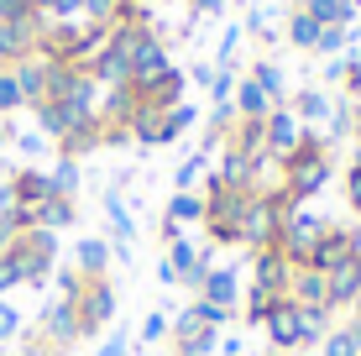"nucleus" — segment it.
I'll return each mask as SVG.
<instances>
[{
  "label": "nucleus",
  "mask_w": 361,
  "mask_h": 356,
  "mask_svg": "<svg viewBox=\"0 0 361 356\" xmlns=\"http://www.w3.org/2000/svg\"><path fill=\"white\" fill-rule=\"evenodd\" d=\"M6 178H11V173H6V163H0V189H6Z\"/></svg>",
  "instance_id": "55"
},
{
  "label": "nucleus",
  "mask_w": 361,
  "mask_h": 356,
  "mask_svg": "<svg viewBox=\"0 0 361 356\" xmlns=\"http://www.w3.org/2000/svg\"><path fill=\"white\" fill-rule=\"evenodd\" d=\"M11 142V126H6V116H0V147H6Z\"/></svg>",
  "instance_id": "52"
},
{
  "label": "nucleus",
  "mask_w": 361,
  "mask_h": 356,
  "mask_svg": "<svg viewBox=\"0 0 361 356\" xmlns=\"http://www.w3.org/2000/svg\"><path fill=\"white\" fill-rule=\"evenodd\" d=\"M262 330H267V346L278 351V356L304 351V325H298V304H288V299H283V309L272 314V320H267Z\"/></svg>",
  "instance_id": "12"
},
{
  "label": "nucleus",
  "mask_w": 361,
  "mask_h": 356,
  "mask_svg": "<svg viewBox=\"0 0 361 356\" xmlns=\"http://www.w3.org/2000/svg\"><path fill=\"white\" fill-rule=\"evenodd\" d=\"M168 330H173V320H168L163 309H152L142 320V340H147V346H157V340H168Z\"/></svg>",
  "instance_id": "41"
},
{
  "label": "nucleus",
  "mask_w": 361,
  "mask_h": 356,
  "mask_svg": "<svg viewBox=\"0 0 361 356\" xmlns=\"http://www.w3.org/2000/svg\"><path fill=\"white\" fill-rule=\"evenodd\" d=\"M231 105H235V116H241V121H267V116H272V100L262 94V84H257V79H241V84H235Z\"/></svg>",
  "instance_id": "20"
},
{
  "label": "nucleus",
  "mask_w": 361,
  "mask_h": 356,
  "mask_svg": "<svg viewBox=\"0 0 361 356\" xmlns=\"http://www.w3.org/2000/svg\"><path fill=\"white\" fill-rule=\"evenodd\" d=\"M121 6H126V0H84V21H99V27H110V21L121 16Z\"/></svg>",
  "instance_id": "39"
},
{
  "label": "nucleus",
  "mask_w": 361,
  "mask_h": 356,
  "mask_svg": "<svg viewBox=\"0 0 361 356\" xmlns=\"http://www.w3.org/2000/svg\"><path fill=\"white\" fill-rule=\"evenodd\" d=\"M105 215H110V226H116V247H131V236H136V220H131L126 200H121L116 189L105 194Z\"/></svg>",
  "instance_id": "29"
},
{
  "label": "nucleus",
  "mask_w": 361,
  "mask_h": 356,
  "mask_svg": "<svg viewBox=\"0 0 361 356\" xmlns=\"http://www.w3.org/2000/svg\"><path fill=\"white\" fill-rule=\"evenodd\" d=\"M351 320H361V293H356V299H351Z\"/></svg>",
  "instance_id": "53"
},
{
  "label": "nucleus",
  "mask_w": 361,
  "mask_h": 356,
  "mask_svg": "<svg viewBox=\"0 0 361 356\" xmlns=\"http://www.w3.org/2000/svg\"><path fill=\"white\" fill-rule=\"evenodd\" d=\"M136 356H147V351H136Z\"/></svg>",
  "instance_id": "56"
},
{
  "label": "nucleus",
  "mask_w": 361,
  "mask_h": 356,
  "mask_svg": "<svg viewBox=\"0 0 361 356\" xmlns=\"http://www.w3.org/2000/svg\"><path fill=\"white\" fill-rule=\"evenodd\" d=\"M288 110H293L298 121H330V100H325L319 90H298Z\"/></svg>",
  "instance_id": "34"
},
{
  "label": "nucleus",
  "mask_w": 361,
  "mask_h": 356,
  "mask_svg": "<svg viewBox=\"0 0 361 356\" xmlns=\"http://www.w3.org/2000/svg\"><path fill=\"white\" fill-rule=\"evenodd\" d=\"M262 131H267V157H272V163L293 157L298 147H304V137H309V131H304V121H298L288 105H272V116L262 121Z\"/></svg>",
  "instance_id": "8"
},
{
  "label": "nucleus",
  "mask_w": 361,
  "mask_h": 356,
  "mask_svg": "<svg viewBox=\"0 0 361 356\" xmlns=\"http://www.w3.org/2000/svg\"><path fill=\"white\" fill-rule=\"evenodd\" d=\"M47 183H53L58 200H73V194H79V163H73V157H58L53 173H47Z\"/></svg>",
  "instance_id": "31"
},
{
  "label": "nucleus",
  "mask_w": 361,
  "mask_h": 356,
  "mask_svg": "<svg viewBox=\"0 0 361 356\" xmlns=\"http://www.w3.org/2000/svg\"><path fill=\"white\" fill-rule=\"evenodd\" d=\"M16 336H21V314L11 299H0V340H16Z\"/></svg>",
  "instance_id": "44"
},
{
  "label": "nucleus",
  "mask_w": 361,
  "mask_h": 356,
  "mask_svg": "<svg viewBox=\"0 0 361 356\" xmlns=\"http://www.w3.org/2000/svg\"><path fill=\"white\" fill-rule=\"evenodd\" d=\"M183 309H189L204 330H226V325H231V314H235V309H226V304H209V299H189Z\"/></svg>",
  "instance_id": "32"
},
{
  "label": "nucleus",
  "mask_w": 361,
  "mask_h": 356,
  "mask_svg": "<svg viewBox=\"0 0 361 356\" xmlns=\"http://www.w3.org/2000/svg\"><path fill=\"white\" fill-rule=\"evenodd\" d=\"M11 288H27V278H21V262H16V252H6V257H0V299H6Z\"/></svg>",
  "instance_id": "40"
},
{
  "label": "nucleus",
  "mask_w": 361,
  "mask_h": 356,
  "mask_svg": "<svg viewBox=\"0 0 361 356\" xmlns=\"http://www.w3.org/2000/svg\"><path fill=\"white\" fill-rule=\"evenodd\" d=\"M110 241H99V236H79L73 241V257H68V267L79 278H110Z\"/></svg>",
  "instance_id": "14"
},
{
  "label": "nucleus",
  "mask_w": 361,
  "mask_h": 356,
  "mask_svg": "<svg viewBox=\"0 0 361 356\" xmlns=\"http://www.w3.org/2000/svg\"><path fill=\"white\" fill-rule=\"evenodd\" d=\"M157 231H163V236H157V241H163V247H168V241H178V236H183V231L173 226V220H163V226H157Z\"/></svg>",
  "instance_id": "51"
},
{
  "label": "nucleus",
  "mask_w": 361,
  "mask_h": 356,
  "mask_svg": "<svg viewBox=\"0 0 361 356\" xmlns=\"http://www.w3.org/2000/svg\"><path fill=\"white\" fill-rule=\"evenodd\" d=\"M194 299H209V304H226V309H235V299H241V273H235V267H209V273L199 278Z\"/></svg>",
  "instance_id": "16"
},
{
  "label": "nucleus",
  "mask_w": 361,
  "mask_h": 356,
  "mask_svg": "<svg viewBox=\"0 0 361 356\" xmlns=\"http://www.w3.org/2000/svg\"><path fill=\"white\" fill-rule=\"evenodd\" d=\"M173 346H178V356H215L220 351V330H199V336L173 340Z\"/></svg>",
  "instance_id": "36"
},
{
  "label": "nucleus",
  "mask_w": 361,
  "mask_h": 356,
  "mask_svg": "<svg viewBox=\"0 0 361 356\" xmlns=\"http://www.w3.org/2000/svg\"><path fill=\"white\" fill-rule=\"evenodd\" d=\"M79 320H73V299H53L42 314H37V330L27 336V351L32 356H63L79 346Z\"/></svg>",
  "instance_id": "4"
},
{
  "label": "nucleus",
  "mask_w": 361,
  "mask_h": 356,
  "mask_svg": "<svg viewBox=\"0 0 361 356\" xmlns=\"http://www.w3.org/2000/svg\"><path fill=\"white\" fill-rule=\"evenodd\" d=\"M288 210H293V204L283 200L278 189H252V204H246V215H241V247H246V252H267V247H278Z\"/></svg>",
  "instance_id": "3"
},
{
  "label": "nucleus",
  "mask_w": 361,
  "mask_h": 356,
  "mask_svg": "<svg viewBox=\"0 0 361 356\" xmlns=\"http://www.w3.org/2000/svg\"><path fill=\"white\" fill-rule=\"evenodd\" d=\"M209 178L226 183V189H257V168L246 163L241 152H231V147H226V157H220V168H215Z\"/></svg>",
  "instance_id": "22"
},
{
  "label": "nucleus",
  "mask_w": 361,
  "mask_h": 356,
  "mask_svg": "<svg viewBox=\"0 0 361 356\" xmlns=\"http://www.w3.org/2000/svg\"><path fill=\"white\" fill-rule=\"evenodd\" d=\"M319 32H325V27H319L309 11H293V21H288V42H293V47H309V53H314V47H319Z\"/></svg>",
  "instance_id": "33"
},
{
  "label": "nucleus",
  "mask_w": 361,
  "mask_h": 356,
  "mask_svg": "<svg viewBox=\"0 0 361 356\" xmlns=\"http://www.w3.org/2000/svg\"><path fill=\"white\" fill-rule=\"evenodd\" d=\"M351 168H361V142L351 147Z\"/></svg>",
  "instance_id": "54"
},
{
  "label": "nucleus",
  "mask_w": 361,
  "mask_h": 356,
  "mask_svg": "<svg viewBox=\"0 0 361 356\" xmlns=\"http://www.w3.org/2000/svg\"><path fill=\"white\" fill-rule=\"evenodd\" d=\"M345 90L361 94V58H351V68H345Z\"/></svg>",
  "instance_id": "48"
},
{
  "label": "nucleus",
  "mask_w": 361,
  "mask_h": 356,
  "mask_svg": "<svg viewBox=\"0 0 361 356\" xmlns=\"http://www.w3.org/2000/svg\"><path fill=\"white\" fill-rule=\"evenodd\" d=\"M215 356H220V351H215Z\"/></svg>",
  "instance_id": "57"
},
{
  "label": "nucleus",
  "mask_w": 361,
  "mask_h": 356,
  "mask_svg": "<svg viewBox=\"0 0 361 356\" xmlns=\"http://www.w3.org/2000/svg\"><path fill=\"white\" fill-rule=\"evenodd\" d=\"M199 16H215V11H226V0H194Z\"/></svg>",
  "instance_id": "50"
},
{
  "label": "nucleus",
  "mask_w": 361,
  "mask_h": 356,
  "mask_svg": "<svg viewBox=\"0 0 361 356\" xmlns=\"http://www.w3.org/2000/svg\"><path fill=\"white\" fill-rule=\"evenodd\" d=\"M37 27H42V16L0 21V68H16L21 58H32V53H37Z\"/></svg>",
  "instance_id": "10"
},
{
  "label": "nucleus",
  "mask_w": 361,
  "mask_h": 356,
  "mask_svg": "<svg viewBox=\"0 0 361 356\" xmlns=\"http://www.w3.org/2000/svg\"><path fill=\"white\" fill-rule=\"evenodd\" d=\"M319 356H361V320H345V325H335L325 340L314 346Z\"/></svg>",
  "instance_id": "24"
},
{
  "label": "nucleus",
  "mask_w": 361,
  "mask_h": 356,
  "mask_svg": "<svg viewBox=\"0 0 361 356\" xmlns=\"http://www.w3.org/2000/svg\"><path fill=\"white\" fill-rule=\"evenodd\" d=\"M47 68H53V63H47L42 53L21 58V63L11 68V73H16V84H21V100H27V105H42V100H47Z\"/></svg>",
  "instance_id": "18"
},
{
  "label": "nucleus",
  "mask_w": 361,
  "mask_h": 356,
  "mask_svg": "<svg viewBox=\"0 0 361 356\" xmlns=\"http://www.w3.org/2000/svg\"><path fill=\"white\" fill-rule=\"evenodd\" d=\"M157 283H163V288H173V283H178V273H173V267H168V257H163V262H157Z\"/></svg>",
  "instance_id": "49"
},
{
  "label": "nucleus",
  "mask_w": 361,
  "mask_h": 356,
  "mask_svg": "<svg viewBox=\"0 0 361 356\" xmlns=\"http://www.w3.org/2000/svg\"><path fill=\"white\" fill-rule=\"evenodd\" d=\"M288 304H330V299H325V273H314V267H293V278H288Z\"/></svg>",
  "instance_id": "21"
},
{
  "label": "nucleus",
  "mask_w": 361,
  "mask_h": 356,
  "mask_svg": "<svg viewBox=\"0 0 361 356\" xmlns=\"http://www.w3.org/2000/svg\"><path fill=\"white\" fill-rule=\"evenodd\" d=\"M351 37H356V27H325V32H319V47H314V53H341Z\"/></svg>",
  "instance_id": "42"
},
{
  "label": "nucleus",
  "mask_w": 361,
  "mask_h": 356,
  "mask_svg": "<svg viewBox=\"0 0 361 356\" xmlns=\"http://www.w3.org/2000/svg\"><path fill=\"white\" fill-rule=\"evenodd\" d=\"M330 220L319 210H309V204H298V210H288V220H283V236H278V252L288 257V267H309V257H314L319 247V231H325Z\"/></svg>",
  "instance_id": "6"
},
{
  "label": "nucleus",
  "mask_w": 361,
  "mask_h": 356,
  "mask_svg": "<svg viewBox=\"0 0 361 356\" xmlns=\"http://www.w3.org/2000/svg\"><path fill=\"white\" fill-rule=\"evenodd\" d=\"M99 356H131V336H126V330H116V336L99 346Z\"/></svg>",
  "instance_id": "46"
},
{
  "label": "nucleus",
  "mask_w": 361,
  "mask_h": 356,
  "mask_svg": "<svg viewBox=\"0 0 361 356\" xmlns=\"http://www.w3.org/2000/svg\"><path fill=\"white\" fill-rule=\"evenodd\" d=\"M189 126H194V105H173V110H163V131H157V147L178 142Z\"/></svg>",
  "instance_id": "30"
},
{
  "label": "nucleus",
  "mask_w": 361,
  "mask_h": 356,
  "mask_svg": "<svg viewBox=\"0 0 361 356\" xmlns=\"http://www.w3.org/2000/svg\"><path fill=\"white\" fill-rule=\"evenodd\" d=\"M283 183H278V194L293 204H309L314 194H325V183H330V173H335V157H330V147H325V137H304V147H298L293 157H283Z\"/></svg>",
  "instance_id": "1"
},
{
  "label": "nucleus",
  "mask_w": 361,
  "mask_h": 356,
  "mask_svg": "<svg viewBox=\"0 0 361 356\" xmlns=\"http://www.w3.org/2000/svg\"><path fill=\"white\" fill-rule=\"evenodd\" d=\"M53 283H58V299H79V293H84V278L73 273V267H58Z\"/></svg>",
  "instance_id": "43"
},
{
  "label": "nucleus",
  "mask_w": 361,
  "mask_h": 356,
  "mask_svg": "<svg viewBox=\"0 0 361 356\" xmlns=\"http://www.w3.org/2000/svg\"><path fill=\"white\" fill-rule=\"evenodd\" d=\"M252 79L262 84V94H267L272 105H283V94H288V84H283V68H278V63H257V68H252Z\"/></svg>",
  "instance_id": "35"
},
{
  "label": "nucleus",
  "mask_w": 361,
  "mask_h": 356,
  "mask_svg": "<svg viewBox=\"0 0 361 356\" xmlns=\"http://www.w3.org/2000/svg\"><path fill=\"white\" fill-rule=\"evenodd\" d=\"M11 252H16L21 262V278H27V288H42L47 278L58 273V231H21L16 241H11Z\"/></svg>",
  "instance_id": "5"
},
{
  "label": "nucleus",
  "mask_w": 361,
  "mask_h": 356,
  "mask_svg": "<svg viewBox=\"0 0 361 356\" xmlns=\"http://www.w3.org/2000/svg\"><path fill=\"white\" fill-rule=\"evenodd\" d=\"M288 278H293V267L278 247L252 252V288H267V293H283V299H288Z\"/></svg>",
  "instance_id": "11"
},
{
  "label": "nucleus",
  "mask_w": 361,
  "mask_h": 356,
  "mask_svg": "<svg viewBox=\"0 0 361 356\" xmlns=\"http://www.w3.org/2000/svg\"><path fill=\"white\" fill-rule=\"evenodd\" d=\"M199 200H204V236L215 247H241V215L252 204V189H226L209 178Z\"/></svg>",
  "instance_id": "2"
},
{
  "label": "nucleus",
  "mask_w": 361,
  "mask_h": 356,
  "mask_svg": "<svg viewBox=\"0 0 361 356\" xmlns=\"http://www.w3.org/2000/svg\"><path fill=\"white\" fill-rule=\"evenodd\" d=\"M356 293H361V257H351V262H341V267H330V273H325V299H330L335 314L351 309Z\"/></svg>",
  "instance_id": "15"
},
{
  "label": "nucleus",
  "mask_w": 361,
  "mask_h": 356,
  "mask_svg": "<svg viewBox=\"0 0 361 356\" xmlns=\"http://www.w3.org/2000/svg\"><path fill=\"white\" fill-rule=\"evenodd\" d=\"M345 200H351V210L361 215V168H351V173H345Z\"/></svg>",
  "instance_id": "47"
},
{
  "label": "nucleus",
  "mask_w": 361,
  "mask_h": 356,
  "mask_svg": "<svg viewBox=\"0 0 361 356\" xmlns=\"http://www.w3.org/2000/svg\"><path fill=\"white\" fill-rule=\"evenodd\" d=\"M330 320H335L330 304H298V325H304V351H309V346H319V340H325L330 330H335Z\"/></svg>",
  "instance_id": "23"
},
{
  "label": "nucleus",
  "mask_w": 361,
  "mask_h": 356,
  "mask_svg": "<svg viewBox=\"0 0 361 356\" xmlns=\"http://www.w3.org/2000/svg\"><path fill=\"white\" fill-rule=\"evenodd\" d=\"M73 215H79V200H58V194H53V200L37 210V226H42V231H68Z\"/></svg>",
  "instance_id": "28"
},
{
  "label": "nucleus",
  "mask_w": 361,
  "mask_h": 356,
  "mask_svg": "<svg viewBox=\"0 0 361 356\" xmlns=\"http://www.w3.org/2000/svg\"><path fill=\"white\" fill-rule=\"evenodd\" d=\"M116 304H121V293L110 278H84V293L73 299V320H79V336L90 340L99 336L110 320H116Z\"/></svg>",
  "instance_id": "7"
},
{
  "label": "nucleus",
  "mask_w": 361,
  "mask_h": 356,
  "mask_svg": "<svg viewBox=\"0 0 361 356\" xmlns=\"http://www.w3.org/2000/svg\"><path fill=\"white\" fill-rule=\"evenodd\" d=\"M37 110V126H42V137H53V142H63L79 121H90L84 110H73V105H63V100H42V105H32Z\"/></svg>",
  "instance_id": "17"
},
{
  "label": "nucleus",
  "mask_w": 361,
  "mask_h": 356,
  "mask_svg": "<svg viewBox=\"0 0 361 356\" xmlns=\"http://www.w3.org/2000/svg\"><path fill=\"white\" fill-rule=\"evenodd\" d=\"M6 194H11V204L42 210V204L53 200V183H47V173H42V168H21V173H11V178H6Z\"/></svg>",
  "instance_id": "13"
},
{
  "label": "nucleus",
  "mask_w": 361,
  "mask_h": 356,
  "mask_svg": "<svg viewBox=\"0 0 361 356\" xmlns=\"http://www.w3.org/2000/svg\"><path fill=\"white\" fill-rule=\"evenodd\" d=\"M27 100H21V84L11 68H0V116H11V110H21Z\"/></svg>",
  "instance_id": "38"
},
{
  "label": "nucleus",
  "mask_w": 361,
  "mask_h": 356,
  "mask_svg": "<svg viewBox=\"0 0 361 356\" xmlns=\"http://www.w3.org/2000/svg\"><path fill=\"white\" fill-rule=\"evenodd\" d=\"M304 11L319 21V27H351V16H356L351 0H304Z\"/></svg>",
  "instance_id": "27"
},
{
  "label": "nucleus",
  "mask_w": 361,
  "mask_h": 356,
  "mask_svg": "<svg viewBox=\"0 0 361 356\" xmlns=\"http://www.w3.org/2000/svg\"><path fill=\"white\" fill-rule=\"evenodd\" d=\"M204 168H209V152H189V157L178 163V173H173V183L189 194V189H194V178H204Z\"/></svg>",
  "instance_id": "37"
},
{
  "label": "nucleus",
  "mask_w": 361,
  "mask_h": 356,
  "mask_svg": "<svg viewBox=\"0 0 361 356\" xmlns=\"http://www.w3.org/2000/svg\"><path fill=\"white\" fill-rule=\"evenodd\" d=\"M356 241H361V226H325V231H319L314 257H309V267H314V273H330V267L351 262V257H356Z\"/></svg>",
  "instance_id": "9"
},
{
  "label": "nucleus",
  "mask_w": 361,
  "mask_h": 356,
  "mask_svg": "<svg viewBox=\"0 0 361 356\" xmlns=\"http://www.w3.org/2000/svg\"><path fill=\"white\" fill-rule=\"evenodd\" d=\"M94 147H105V121L99 116H90V121H79V126L68 131L63 142H58V152L63 157H73V163H79L84 152H94Z\"/></svg>",
  "instance_id": "19"
},
{
  "label": "nucleus",
  "mask_w": 361,
  "mask_h": 356,
  "mask_svg": "<svg viewBox=\"0 0 361 356\" xmlns=\"http://www.w3.org/2000/svg\"><path fill=\"white\" fill-rule=\"evenodd\" d=\"M163 220H173V226H204V200H199V194H173V200H168V210H163Z\"/></svg>",
  "instance_id": "26"
},
{
  "label": "nucleus",
  "mask_w": 361,
  "mask_h": 356,
  "mask_svg": "<svg viewBox=\"0 0 361 356\" xmlns=\"http://www.w3.org/2000/svg\"><path fill=\"white\" fill-rule=\"evenodd\" d=\"M278 309H283V293H267V288H246L241 320H246V325H267Z\"/></svg>",
  "instance_id": "25"
},
{
  "label": "nucleus",
  "mask_w": 361,
  "mask_h": 356,
  "mask_svg": "<svg viewBox=\"0 0 361 356\" xmlns=\"http://www.w3.org/2000/svg\"><path fill=\"white\" fill-rule=\"evenodd\" d=\"M27 16H37L32 0H0V21H27Z\"/></svg>",
  "instance_id": "45"
}]
</instances>
